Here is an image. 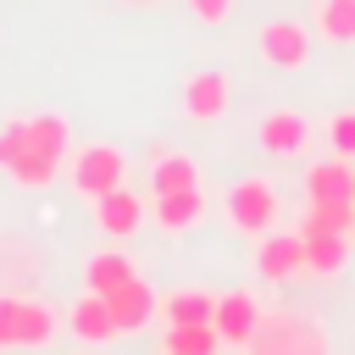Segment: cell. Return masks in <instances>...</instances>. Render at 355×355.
<instances>
[{
    "instance_id": "obj_1",
    "label": "cell",
    "mask_w": 355,
    "mask_h": 355,
    "mask_svg": "<svg viewBox=\"0 0 355 355\" xmlns=\"http://www.w3.org/2000/svg\"><path fill=\"white\" fill-rule=\"evenodd\" d=\"M67 150H72V122L61 111H28L22 116V150L6 166V178L17 189H44L67 166Z\"/></svg>"
},
{
    "instance_id": "obj_2",
    "label": "cell",
    "mask_w": 355,
    "mask_h": 355,
    "mask_svg": "<svg viewBox=\"0 0 355 355\" xmlns=\"http://www.w3.org/2000/svg\"><path fill=\"white\" fill-rule=\"evenodd\" d=\"M244 349L250 355H327V338L300 311H261V322H255Z\"/></svg>"
},
{
    "instance_id": "obj_3",
    "label": "cell",
    "mask_w": 355,
    "mask_h": 355,
    "mask_svg": "<svg viewBox=\"0 0 355 355\" xmlns=\"http://www.w3.org/2000/svg\"><path fill=\"white\" fill-rule=\"evenodd\" d=\"M67 178H72V189L83 194V200H100L105 189H116L122 178H128V155L116 150V144H72L67 150Z\"/></svg>"
},
{
    "instance_id": "obj_4",
    "label": "cell",
    "mask_w": 355,
    "mask_h": 355,
    "mask_svg": "<svg viewBox=\"0 0 355 355\" xmlns=\"http://www.w3.org/2000/svg\"><path fill=\"white\" fill-rule=\"evenodd\" d=\"M222 211H227V227H233V233L261 239V233L277 222V189H272L266 178H239V183L227 189Z\"/></svg>"
},
{
    "instance_id": "obj_5",
    "label": "cell",
    "mask_w": 355,
    "mask_h": 355,
    "mask_svg": "<svg viewBox=\"0 0 355 355\" xmlns=\"http://www.w3.org/2000/svg\"><path fill=\"white\" fill-rule=\"evenodd\" d=\"M255 55L266 61V67H305L311 61V28L305 22H294V17H272V22H261L255 28Z\"/></svg>"
},
{
    "instance_id": "obj_6",
    "label": "cell",
    "mask_w": 355,
    "mask_h": 355,
    "mask_svg": "<svg viewBox=\"0 0 355 355\" xmlns=\"http://www.w3.org/2000/svg\"><path fill=\"white\" fill-rule=\"evenodd\" d=\"M227 100H233V78H227V72L200 67V72L183 78V116H189V122H216V116L227 111Z\"/></svg>"
},
{
    "instance_id": "obj_7",
    "label": "cell",
    "mask_w": 355,
    "mask_h": 355,
    "mask_svg": "<svg viewBox=\"0 0 355 355\" xmlns=\"http://www.w3.org/2000/svg\"><path fill=\"white\" fill-rule=\"evenodd\" d=\"M255 272L266 277V283H283V277H300L305 272V233L300 227H288V233H261V244H255Z\"/></svg>"
},
{
    "instance_id": "obj_8",
    "label": "cell",
    "mask_w": 355,
    "mask_h": 355,
    "mask_svg": "<svg viewBox=\"0 0 355 355\" xmlns=\"http://www.w3.org/2000/svg\"><path fill=\"white\" fill-rule=\"evenodd\" d=\"M261 300L250 294V288H227V294H216V311H211V327H216V338L222 344H250V333H255V322H261Z\"/></svg>"
},
{
    "instance_id": "obj_9",
    "label": "cell",
    "mask_w": 355,
    "mask_h": 355,
    "mask_svg": "<svg viewBox=\"0 0 355 355\" xmlns=\"http://www.w3.org/2000/svg\"><path fill=\"white\" fill-rule=\"evenodd\" d=\"M89 205H94V227H100L105 239H128L133 227H144V211H150L128 183L105 189V194H100V200H89Z\"/></svg>"
},
{
    "instance_id": "obj_10",
    "label": "cell",
    "mask_w": 355,
    "mask_h": 355,
    "mask_svg": "<svg viewBox=\"0 0 355 355\" xmlns=\"http://www.w3.org/2000/svg\"><path fill=\"white\" fill-rule=\"evenodd\" d=\"M105 305H111L116 333H139V327H150V316H155V305H161V300H155V288L133 272L122 288H111V294H105Z\"/></svg>"
},
{
    "instance_id": "obj_11",
    "label": "cell",
    "mask_w": 355,
    "mask_h": 355,
    "mask_svg": "<svg viewBox=\"0 0 355 355\" xmlns=\"http://www.w3.org/2000/svg\"><path fill=\"white\" fill-rule=\"evenodd\" d=\"M255 139H261L266 155H300V150L311 144V122L283 105V111H266V116L255 122Z\"/></svg>"
},
{
    "instance_id": "obj_12",
    "label": "cell",
    "mask_w": 355,
    "mask_h": 355,
    "mask_svg": "<svg viewBox=\"0 0 355 355\" xmlns=\"http://www.w3.org/2000/svg\"><path fill=\"white\" fill-rule=\"evenodd\" d=\"M150 216L161 233H189L205 216V189H172V194H150Z\"/></svg>"
},
{
    "instance_id": "obj_13",
    "label": "cell",
    "mask_w": 355,
    "mask_h": 355,
    "mask_svg": "<svg viewBox=\"0 0 355 355\" xmlns=\"http://www.w3.org/2000/svg\"><path fill=\"white\" fill-rule=\"evenodd\" d=\"M67 333L83 338V344H105V338H116V322H111L105 294H89V288H83V294L67 305Z\"/></svg>"
},
{
    "instance_id": "obj_14",
    "label": "cell",
    "mask_w": 355,
    "mask_h": 355,
    "mask_svg": "<svg viewBox=\"0 0 355 355\" xmlns=\"http://www.w3.org/2000/svg\"><path fill=\"white\" fill-rule=\"evenodd\" d=\"M55 333H61L55 305H44L33 294H17V349H50Z\"/></svg>"
},
{
    "instance_id": "obj_15",
    "label": "cell",
    "mask_w": 355,
    "mask_h": 355,
    "mask_svg": "<svg viewBox=\"0 0 355 355\" xmlns=\"http://www.w3.org/2000/svg\"><path fill=\"white\" fill-rule=\"evenodd\" d=\"M300 233H305V272L338 277L344 261H349V233H333V227H300Z\"/></svg>"
},
{
    "instance_id": "obj_16",
    "label": "cell",
    "mask_w": 355,
    "mask_h": 355,
    "mask_svg": "<svg viewBox=\"0 0 355 355\" xmlns=\"http://www.w3.org/2000/svg\"><path fill=\"white\" fill-rule=\"evenodd\" d=\"M305 194L311 200H355V166L349 155H327L305 166Z\"/></svg>"
},
{
    "instance_id": "obj_17",
    "label": "cell",
    "mask_w": 355,
    "mask_h": 355,
    "mask_svg": "<svg viewBox=\"0 0 355 355\" xmlns=\"http://www.w3.org/2000/svg\"><path fill=\"white\" fill-rule=\"evenodd\" d=\"M172 189H200V166L183 150H155L150 155V194H172Z\"/></svg>"
},
{
    "instance_id": "obj_18",
    "label": "cell",
    "mask_w": 355,
    "mask_h": 355,
    "mask_svg": "<svg viewBox=\"0 0 355 355\" xmlns=\"http://www.w3.org/2000/svg\"><path fill=\"white\" fill-rule=\"evenodd\" d=\"M133 277V255H122V250H94L89 261H83V288L89 294H111V288H122Z\"/></svg>"
},
{
    "instance_id": "obj_19",
    "label": "cell",
    "mask_w": 355,
    "mask_h": 355,
    "mask_svg": "<svg viewBox=\"0 0 355 355\" xmlns=\"http://www.w3.org/2000/svg\"><path fill=\"white\" fill-rule=\"evenodd\" d=\"M211 311H216V294H205V288H178V294H166V300L155 305V316H166V327L211 322Z\"/></svg>"
},
{
    "instance_id": "obj_20",
    "label": "cell",
    "mask_w": 355,
    "mask_h": 355,
    "mask_svg": "<svg viewBox=\"0 0 355 355\" xmlns=\"http://www.w3.org/2000/svg\"><path fill=\"white\" fill-rule=\"evenodd\" d=\"M311 22L327 44H355V0H316Z\"/></svg>"
},
{
    "instance_id": "obj_21",
    "label": "cell",
    "mask_w": 355,
    "mask_h": 355,
    "mask_svg": "<svg viewBox=\"0 0 355 355\" xmlns=\"http://www.w3.org/2000/svg\"><path fill=\"white\" fill-rule=\"evenodd\" d=\"M216 327L211 322H183V327H166V338H161V349L166 355H216Z\"/></svg>"
},
{
    "instance_id": "obj_22",
    "label": "cell",
    "mask_w": 355,
    "mask_h": 355,
    "mask_svg": "<svg viewBox=\"0 0 355 355\" xmlns=\"http://www.w3.org/2000/svg\"><path fill=\"white\" fill-rule=\"evenodd\" d=\"M300 227H333V233H349V227H355V200H311V211H305Z\"/></svg>"
},
{
    "instance_id": "obj_23",
    "label": "cell",
    "mask_w": 355,
    "mask_h": 355,
    "mask_svg": "<svg viewBox=\"0 0 355 355\" xmlns=\"http://www.w3.org/2000/svg\"><path fill=\"white\" fill-rule=\"evenodd\" d=\"M327 144H333V155H349V161H355V111H333Z\"/></svg>"
},
{
    "instance_id": "obj_24",
    "label": "cell",
    "mask_w": 355,
    "mask_h": 355,
    "mask_svg": "<svg viewBox=\"0 0 355 355\" xmlns=\"http://www.w3.org/2000/svg\"><path fill=\"white\" fill-rule=\"evenodd\" d=\"M0 349H17V294H0Z\"/></svg>"
},
{
    "instance_id": "obj_25",
    "label": "cell",
    "mask_w": 355,
    "mask_h": 355,
    "mask_svg": "<svg viewBox=\"0 0 355 355\" xmlns=\"http://www.w3.org/2000/svg\"><path fill=\"white\" fill-rule=\"evenodd\" d=\"M189 11H194L200 22H227V11H233V0H189Z\"/></svg>"
},
{
    "instance_id": "obj_26",
    "label": "cell",
    "mask_w": 355,
    "mask_h": 355,
    "mask_svg": "<svg viewBox=\"0 0 355 355\" xmlns=\"http://www.w3.org/2000/svg\"><path fill=\"white\" fill-rule=\"evenodd\" d=\"M122 6H155V0H122Z\"/></svg>"
},
{
    "instance_id": "obj_27",
    "label": "cell",
    "mask_w": 355,
    "mask_h": 355,
    "mask_svg": "<svg viewBox=\"0 0 355 355\" xmlns=\"http://www.w3.org/2000/svg\"><path fill=\"white\" fill-rule=\"evenodd\" d=\"M161 355H166V349H161Z\"/></svg>"
}]
</instances>
